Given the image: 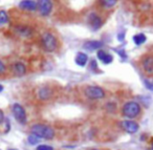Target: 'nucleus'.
<instances>
[{
	"label": "nucleus",
	"mask_w": 153,
	"mask_h": 150,
	"mask_svg": "<svg viewBox=\"0 0 153 150\" xmlns=\"http://www.w3.org/2000/svg\"><path fill=\"white\" fill-rule=\"evenodd\" d=\"M32 133L35 135H37L40 139H45V140H51L55 137V130L51 128L48 125L44 124H35L30 128Z\"/></svg>",
	"instance_id": "1"
},
{
	"label": "nucleus",
	"mask_w": 153,
	"mask_h": 150,
	"mask_svg": "<svg viewBox=\"0 0 153 150\" xmlns=\"http://www.w3.org/2000/svg\"><path fill=\"white\" fill-rule=\"evenodd\" d=\"M123 116L128 119H134L140 113V105L135 101H129L124 104L123 109Z\"/></svg>",
	"instance_id": "2"
},
{
	"label": "nucleus",
	"mask_w": 153,
	"mask_h": 150,
	"mask_svg": "<svg viewBox=\"0 0 153 150\" xmlns=\"http://www.w3.org/2000/svg\"><path fill=\"white\" fill-rule=\"evenodd\" d=\"M85 96L88 99L91 100H99L105 98V91L102 87L96 86V85H92V86H87L84 90Z\"/></svg>",
	"instance_id": "3"
},
{
	"label": "nucleus",
	"mask_w": 153,
	"mask_h": 150,
	"mask_svg": "<svg viewBox=\"0 0 153 150\" xmlns=\"http://www.w3.org/2000/svg\"><path fill=\"white\" fill-rule=\"evenodd\" d=\"M42 44L44 46L45 51H53L57 49V39L51 33H45L42 36Z\"/></svg>",
	"instance_id": "4"
},
{
	"label": "nucleus",
	"mask_w": 153,
	"mask_h": 150,
	"mask_svg": "<svg viewBox=\"0 0 153 150\" xmlns=\"http://www.w3.org/2000/svg\"><path fill=\"white\" fill-rule=\"evenodd\" d=\"M12 113L14 118L20 123V124H25L27 119H26V111L20 104L15 103L12 106Z\"/></svg>",
	"instance_id": "5"
},
{
	"label": "nucleus",
	"mask_w": 153,
	"mask_h": 150,
	"mask_svg": "<svg viewBox=\"0 0 153 150\" xmlns=\"http://www.w3.org/2000/svg\"><path fill=\"white\" fill-rule=\"evenodd\" d=\"M53 2L48 1V0H42V1H39L38 2V7L40 14L42 16H47L51 14V10H53Z\"/></svg>",
	"instance_id": "6"
},
{
	"label": "nucleus",
	"mask_w": 153,
	"mask_h": 150,
	"mask_svg": "<svg viewBox=\"0 0 153 150\" xmlns=\"http://www.w3.org/2000/svg\"><path fill=\"white\" fill-rule=\"evenodd\" d=\"M122 127L125 131H127L128 133H136L138 131V124L134 121L131 120H126L122 122Z\"/></svg>",
	"instance_id": "7"
},
{
	"label": "nucleus",
	"mask_w": 153,
	"mask_h": 150,
	"mask_svg": "<svg viewBox=\"0 0 153 150\" xmlns=\"http://www.w3.org/2000/svg\"><path fill=\"white\" fill-rule=\"evenodd\" d=\"M88 23H89L90 28L94 31H98L99 28L102 26V19L100 16H98L96 13H91L88 16Z\"/></svg>",
	"instance_id": "8"
},
{
	"label": "nucleus",
	"mask_w": 153,
	"mask_h": 150,
	"mask_svg": "<svg viewBox=\"0 0 153 150\" xmlns=\"http://www.w3.org/2000/svg\"><path fill=\"white\" fill-rule=\"evenodd\" d=\"M103 46V42L102 41H98V40H89L86 41L83 44V47L86 49V51H94L96 49H99L100 47Z\"/></svg>",
	"instance_id": "9"
},
{
	"label": "nucleus",
	"mask_w": 153,
	"mask_h": 150,
	"mask_svg": "<svg viewBox=\"0 0 153 150\" xmlns=\"http://www.w3.org/2000/svg\"><path fill=\"white\" fill-rule=\"evenodd\" d=\"M19 7L22 10H25V11H36L37 7H38V2L36 1H30V0H24L19 2Z\"/></svg>",
	"instance_id": "10"
},
{
	"label": "nucleus",
	"mask_w": 153,
	"mask_h": 150,
	"mask_svg": "<svg viewBox=\"0 0 153 150\" xmlns=\"http://www.w3.org/2000/svg\"><path fill=\"white\" fill-rule=\"evenodd\" d=\"M98 59L100 60L101 62H103L104 64H110L111 62L113 61V57L110 55V54L106 53L104 49H99L98 51Z\"/></svg>",
	"instance_id": "11"
},
{
	"label": "nucleus",
	"mask_w": 153,
	"mask_h": 150,
	"mask_svg": "<svg viewBox=\"0 0 153 150\" xmlns=\"http://www.w3.org/2000/svg\"><path fill=\"white\" fill-rule=\"evenodd\" d=\"M74 62L79 66H85L88 62V56L85 53L79 51V53L76 54V58H74Z\"/></svg>",
	"instance_id": "12"
},
{
	"label": "nucleus",
	"mask_w": 153,
	"mask_h": 150,
	"mask_svg": "<svg viewBox=\"0 0 153 150\" xmlns=\"http://www.w3.org/2000/svg\"><path fill=\"white\" fill-rule=\"evenodd\" d=\"M143 67L148 74H152L153 72V57L148 56L143 60Z\"/></svg>",
	"instance_id": "13"
},
{
	"label": "nucleus",
	"mask_w": 153,
	"mask_h": 150,
	"mask_svg": "<svg viewBox=\"0 0 153 150\" xmlns=\"http://www.w3.org/2000/svg\"><path fill=\"white\" fill-rule=\"evenodd\" d=\"M38 97L41 100H47L51 97V89L48 87H42L38 90Z\"/></svg>",
	"instance_id": "14"
},
{
	"label": "nucleus",
	"mask_w": 153,
	"mask_h": 150,
	"mask_svg": "<svg viewBox=\"0 0 153 150\" xmlns=\"http://www.w3.org/2000/svg\"><path fill=\"white\" fill-rule=\"evenodd\" d=\"M25 72H26V68L23 63L17 62V63H15L13 65V72H15L18 76H22V75L25 74Z\"/></svg>",
	"instance_id": "15"
},
{
	"label": "nucleus",
	"mask_w": 153,
	"mask_h": 150,
	"mask_svg": "<svg viewBox=\"0 0 153 150\" xmlns=\"http://www.w3.org/2000/svg\"><path fill=\"white\" fill-rule=\"evenodd\" d=\"M147 38L144 34H137L133 36V42L135 43L136 45H142L146 42Z\"/></svg>",
	"instance_id": "16"
},
{
	"label": "nucleus",
	"mask_w": 153,
	"mask_h": 150,
	"mask_svg": "<svg viewBox=\"0 0 153 150\" xmlns=\"http://www.w3.org/2000/svg\"><path fill=\"white\" fill-rule=\"evenodd\" d=\"M17 32L19 33L21 36H24V37H27L32 34V30L26 26H20V28H17Z\"/></svg>",
	"instance_id": "17"
},
{
	"label": "nucleus",
	"mask_w": 153,
	"mask_h": 150,
	"mask_svg": "<svg viewBox=\"0 0 153 150\" xmlns=\"http://www.w3.org/2000/svg\"><path fill=\"white\" fill-rule=\"evenodd\" d=\"M40 141H41V139L40 137H38L37 135H35V134H30L27 137V142H28V144L30 145H37V144H39L40 143Z\"/></svg>",
	"instance_id": "18"
},
{
	"label": "nucleus",
	"mask_w": 153,
	"mask_h": 150,
	"mask_svg": "<svg viewBox=\"0 0 153 150\" xmlns=\"http://www.w3.org/2000/svg\"><path fill=\"white\" fill-rule=\"evenodd\" d=\"M101 4L105 9H110L117 4V1L115 0H104V1H101Z\"/></svg>",
	"instance_id": "19"
},
{
	"label": "nucleus",
	"mask_w": 153,
	"mask_h": 150,
	"mask_svg": "<svg viewBox=\"0 0 153 150\" xmlns=\"http://www.w3.org/2000/svg\"><path fill=\"white\" fill-rule=\"evenodd\" d=\"M9 20V17H7V14L5 11H0V25H3L5 24Z\"/></svg>",
	"instance_id": "20"
},
{
	"label": "nucleus",
	"mask_w": 153,
	"mask_h": 150,
	"mask_svg": "<svg viewBox=\"0 0 153 150\" xmlns=\"http://www.w3.org/2000/svg\"><path fill=\"white\" fill-rule=\"evenodd\" d=\"M36 150H53V148L48 145H39L37 146Z\"/></svg>",
	"instance_id": "21"
},
{
	"label": "nucleus",
	"mask_w": 153,
	"mask_h": 150,
	"mask_svg": "<svg viewBox=\"0 0 153 150\" xmlns=\"http://www.w3.org/2000/svg\"><path fill=\"white\" fill-rule=\"evenodd\" d=\"M144 84H145V86H146L148 89H150V90H153L152 82H150V81H148V80H144Z\"/></svg>",
	"instance_id": "22"
},
{
	"label": "nucleus",
	"mask_w": 153,
	"mask_h": 150,
	"mask_svg": "<svg viewBox=\"0 0 153 150\" xmlns=\"http://www.w3.org/2000/svg\"><path fill=\"white\" fill-rule=\"evenodd\" d=\"M97 68H98V64H97V61H96V60H91V62H90V69L96 70Z\"/></svg>",
	"instance_id": "23"
},
{
	"label": "nucleus",
	"mask_w": 153,
	"mask_h": 150,
	"mask_svg": "<svg viewBox=\"0 0 153 150\" xmlns=\"http://www.w3.org/2000/svg\"><path fill=\"white\" fill-rule=\"evenodd\" d=\"M5 72V65L3 64V62L0 60V74H2V72Z\"/></svg>",
	"instance_id": "24"
},
{
	"label": "nucleus",
	"mask_w": 153,
	"mask_h": 150,
	"mask_svg": "<svg viewBox=\"0 0 153 150\" xmlns=\"http://www.w3.org/2000/svg\"><path fill=\"white\" fill-rule=\"evenodd\" d=\"M3 120H4V113L1 109H0V124H2Z\"/></svg>",
	"instance_id": "25"
},
{
	"label": "nucleus",
	"mask_w": 153,
	"mask_h": 150,
	"mask_svg": "<svg viewBox=\"0 0 153 150\" xmlns=\"http://www.w3.org/2000/svg\"><path fill=\"white\" fill-rule=\"evenodd\" d=\"M124 36H125V33H122V34H119V40L120 41H123L124 40Z\"/></svg>",
	"instance_id": "26"
},
{
	"label": "nucleus",
	"mask_w": 153,
	"mask_h": 150,
	"mask_svg": "<svg viewBox=\"0 0 153 150\" xmlns=\"http://www.w3.org/2000/svg\"><path fill=\"white\" fill-rule=\"evenodd\" d=\"M3 89H4V87H3V85H1V84H0V93H2V91H3Z\"/></svg>",
	"instance_id": "27"
},
{
	"label": "nucleus",
	"mask_w": 153,
	"mask_h": 150,
	"mask_svg": "<svg viewBox=\"0 0 153 150\" xmlns=\"http://www.w3.org/2000/svg\"><path fill=\"white\" fill-rule=\"evenodd\" d=\"M88 150H99V149H96V148H92V149H88Z\"/></svg>",
	"instance_id": "28"
},
{
	"label": "nucleus",
	"mask_w": 153,
	"mask_h": 150,
	"mask_svg": "<svg viewBox=\"0 0 153 150\" xmlns=\"http://www.w3.org/2000/svg\"><path fill=\"white\" fill-rule=\"evenodd\" d=\"M9 150H17V149H9Z\"/></svg>",
	"instance_id": "29"
},
{
	"label": "nucleus",
	"mask_w": 153,
	"mask_h": 150,
	"mask_svg": "<svg viewBox=\"0 0 153 150\" xmlns=\"http://www.w3.org/2000/svg\"><path fill=\"white\" fill-rule=\"evenodd\" d=\"M152 84H153V81H152Z\"/></svg>",
	"instance_id": "30"
},
{
	"label": "nucleus",
	"mask_w": 153,
	"mask_h": 150,
	"mask_svg": "<svg viewBox=\"0 0 153 150\" xmlns=\"http://www.w3.org/2000/svg\"><path fill=\"white\" fill-rule=\"evenodd\" d=\"M152 148H153V145H152Z\"/></svg>",
	"instance_id": "31"
}]
</instances>
